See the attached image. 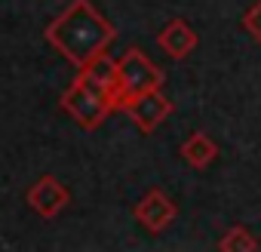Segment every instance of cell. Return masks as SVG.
<instances>
[{
  "label": "cell",
  "mask_w": 261,
  "mask_h": 252,
  "mask_svg": "<svg viewBox=\"0 0 261 252\" xmlns=\"http://www.w3.org/2000/svg\"><path fill=\"white\" fill-rule=\"evenodd\" d=\"M43 34H46V43L80 71L95 56L108 53V46L117 37V28L89 4V0H71V4L46 25Z\"/></svg>",
  "instance_id": "cell-1"
},
{
  "label": "cell",
  "mask_w": 261,
  "mask_h": 252,
  "mask_svg": "<svg viewBox=\"0 0 261 252\" xmlns=\"http://www.w3.org/2000/svg\"><path fill=\"white\" fill-rule=\"evenodd\" d=\"M59 108L83 130H98L111 117V111H120V95L117 89L98 83L92 74L77 71V77L59 98Z\"/></svg>",
  "instance_id": "cell-2"
},
{
  "label": "cell",
  "mask_w": 261,
  "mask_h": 252,
  "mask_svg": "<svg viewBox=\"0 0 261 252\" xmlns=\"http://www.w3.org/2000/svg\"><path fill=\"white\" fill-rule=\"evenodd\" d=\"M163 80H166V74L136 46H129L117 59V95H120V102L129 95L148 92V89H160Z\"/></svg>",
  "instance_id": "cell-3"
},
{
  "label": "cell",
  "mask_w": 261,
  "mask_h": 252,
  "mask_svg": "<svg viewBox=\"0 0 261 252\" xmlns=\"http://www.w3.org/2000/svg\"><path fill=\"white\" fill-rule=\"evenodd\" d=\"M120 111L136 123V130L142 136H151L157 133L160 126L172 117V102L160 92V89H148V92H139V95H129L120 102Z\"/></svg>",
  "instance_id": "cell-4"
},
{
  "label": "cell",
  "mask_w": 261,
  "mask_h": 252,
  "mask_svg": "<svg viewBox=\"0 0 261 252\" xmlns=\"http://www.w3.org/2000/svg\"><path fill=\"white\" fill-rule=\"evenodd\" d=\"M133 215H136V221H139L148 234H163V231L178 218V206H175V200H172L166 191L148 188V191L142 194V200L133 206Z\"/></svg>",
  "instance_id": "cell-5"
},
{
  "label": "cell",
  "mask_w": 261,
  "mask_h": 252,
  "mask_svg": "<svg viewBox=\"0 0 261 252\" xmlns=\"http://www.w3.org/2000/svg\"><path fill=\"white\" fill-rule=\"evenodd\" d=\"M25 200H28V206H31L34 215H40V218L49 221V218H56L62 209H68L71 191H68L56 175H40V179L28 188Z\"/></svg>",
  "instance_id": "cell-6"
},
{
  "label": "cell",
  "mask_w": 261,
  "mask_h": 252,
  "mask_svg": "<svg viewBox=\"0 0 261 252\" xmlns=\"http://www.w3.org/2000/svg\"><path fill=\"white\" fill-rule=\"evenodd\" d=\"M197 43H200V37H197V31H194L185 19L166 22V28L157 34V46H160L169 59H175V62L188 59V56L197 49Z\"/></svg>",
  "instance_id": "cell-7"
},
{
  "label": "cell",
  "mask_w": 261,
  "mask_h": 252,
  "mask_svg": "<svg viewBox=\"0 0 261 252\" xmlns=\"http://www.w3.org/2000/svg\"><path fill=\"white\" fill-rule=\"evenodd\" d=\"M178 154L185 157L188 166H194V169H209V166L218 160V145L209 139V133L197 130V133H191V136L181 142Z\"/></svg>",
  "instance_id": "cell-8"
},
{
  "label": "cell",
  "mask_w": 261,
  "mask_h": 252,
  "mask_svg": "<svg viewBox=\"0 0 261 252\" xmlns=\"http://www.w3.org/2000/svg\"><path fill=\"white\" fill-rule=\"evenodd\" d=\"M218 249H221V252H255V249H258V240L252 237L249 228L233 224V228H227L224 237L218 240Z\"/></svg>",
  "instance_id": "cell-9"
},
{
  "label": "cell",
  "mask_w": 261,
  "mask_h": 252,
  "mask_svg": "<svg viewBox=\"0 0 261 252\" xmlns=\"http://www.w3.org/2000/svg\"><path fill=\"white\" fill-rule=\"evenodd\" d=\"M243 28H246V34L261 46V0H255V4L243 13Z\"/></svg>",
  "instance_id": "cell-10"
}]
</instances>
